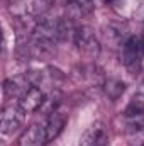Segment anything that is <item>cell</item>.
Segmentation results:
<instances>
[{
    "instance_id": "obj_6",
    "label": "cell",
    "mask_w": 144,
    "mask_h": 146,
    "mask_svg": "<svg viewBox=\"0 0 144 146\" xmlns=\"http://www.w3.org/2000/svg\"><path fill=\"white\" fill-rule=\"evenodd\" d=\"M108 133L102 122L92 124L80 138V146H107Z\"/></svg>"
},
{
    "instance_id": "obj_7",
    "label": "cell",
    "mask_w": 144,
    "mask_h": 146,
    "mask_svg": "<svg viewBox=\"0 0 144 146\" xmlns=\"http://www.w3.org/2000/svg\"><path fill=\"white\" fill-rule=\"evenodd\" d=\"M44 99H46L44 92H42L37 85H31V87L19 97L17 102H19V106L26 110L27 114H31V112H36L37 109L42 107Z\"/></svg>"
},
{
    "instance_id": "obj_12",
    "label": "cell",
    "mask_w": 144,
    "mask_h": 146,
    "mask_svg": "<svg viewBox=\"0 0 144 146\" xmlns=\"http://www.w3.org/2000/svg\"><path fill=\"white\" fill-rule=\"evenodd\" d=\"M134 99L144 104V76H143V80H141V83H139V88H137V94L134 95Z\"/></svg>"
},
{
    "instance_id": "obj_13",
    "label": "cell",
    "mask_w": 144,
    "mask_h": 146,
    "mask_svg": "<svg viewBox=\"0 0 144 146\" xmlns=\"http://www.w3.org/2000/svg\"><path fill=\"white\" fill-rule=\"evenodd\" d=\"M102 2H105V3H115L117 0H102Z\"/></svg>"
},
{
    "instance_id": "obj_14",
    "label": "cell",
    "mask_w": 144,
    "mask_h": 146,
    "mask_svg": "<svg viewBox=\"0 0 144 146\" xmlns=\"http://www.w3.org/2000/svg\"><path fill=\"white\" fill-rule=\"evenodd\" d=\"M143 42H144V34H143Z\"/></svg>"
},
{
    "instance_id": "obj_3",
    "label": "cell",
    "mask_w": 144,
    "mask_h": 146,
    "mask_svg": "<svg viewBox=\"0 0 144 146\" xmlns=\"http://www.w3.org/2000/svg\"><path fill=\"white\" fill-rule=\"evenodd\" d=\"M73 42L76 44V48L90 56V58H97L98 53H100V42L98 39L95 37V33L90 29V27H76L75 29V36H73Z\"/></svg>"
},
{
    "instance_id": "obj_2",
    "label": "cell",
    "mask_w": 144,
    "mask_h": 146,
    "mask_svg": "<svg viewBox=\"0 0 144 146\" xmlns=\"http://www.w3.org/2000/svg\"><path fill=\"white\" fill-rule=\"evenodd\" d=\"M26 114L27 112L19 106V102L5 106L2 109V115H0V131H2V134H12V133H15L24 124Z\"/></svg>"
},
{
    "instance_id": "obj_4",
    "label": "cell",
    "mask_w": 144,
    "mask_h": 146,
    "mask_svg": "<svg viewBox=\"0 0 144 146\" xmlns=\"http://www.w3.org/2000/svg\"><path fill=\"white\" fill-rule=\"evenodd\" d=\"M124 122L126 129L132 134L144 133V104L132 99V102L124 110Z\"/></svg>"
},
{
    "instance_id": "obj_9",
    "label": "cell",
    "mask_w": 144,
    "mask_h": 146,
    "mask_svg": "<svg viewBox=\"0 0 144 146\" xmlns=\"http://www.w3.org/2000/svg\"><path fill=\"white\" fill-rule=\"evenodd\" d=\"M32 85L29 75H20V76H14V78H7L3 82V94L5 97H20L29 87Z\"/></svg>"
},
{
    "instance_id": "obj_11",
    "label": "cell",
    "mask_w": 144,
    "mask_h": 146,
    "mask_svg": "<svg viewBox=\"0 0 144 146\" xmlns=\"http://www.w3.org/2000/svg\"><path fill=\"white\" fill-rule=\"evenodd\" d=\"M105 92L110 99H119L124 92H126V83L122 80H117V78H110L105 83Z\"/></svg>"
},
{
    "instance_id": "obj_8",
    "label": "cell",
    "mask_w": 144,
    "mask_h": 146,
    "mask_svg": "<svg viewBox=\"0 0 144 146\" xmlns=\"http://www.w3.org/2000/svg\"><path fill=\"white\" fill-rule=\"evenodd\" d=\"M48 143L44 126L39 124H31L29 127L24 129V133L19 136L17 146H44Z\"/></svg>"
},
{
    "instance_id": "obj_1",
    "label": "cell",
    "mask_w": 144,
    "mask_h": 146,
    "mask_svg": "<svg viewBox=\"0 0 144 146\" xmlns=\"http://www.w3.org/2000/svg\"><path fill=\"white\" fill-rule=\"evenodd\" d=\"M144 58V42L143 37L131 36L122 46V63L129 72H136L141 66Z\"/></svg>"
},
{
    "instance_id": "obj_10",
    "label": "cell",
    "mask_w": 144,
    "mask_h": 146,
    "mask_svg": "<svg viewBox=\"0 0 144 146\" xmlns=\"http://www.w3.org/2000/svg\"><path fill=\"white\" fill-rule=\"evenodd\" d=\"M61 3L66 7V12L71 19H80L93 12L95 5L92 0H61Z\"/></svg>"
},
{
    "instance_id": "obj_5",
    "label": "cell",
    "mask_w": 144,
    "mask_h": 146,
    "mask_svg": "<svg viewBox=\"0 0 144 146\" xmlns=\"http://www.w3.org/2000/svg\"><path fill=\"white\" fill-rule=\"evenodd\" d=\"M66 121H68V114H66V110H63L61 107H56V109H53L49 112V115L46 119V124H44L48 143L61 134V131L66 126Z\"/></svg>"
}]
</instances>
